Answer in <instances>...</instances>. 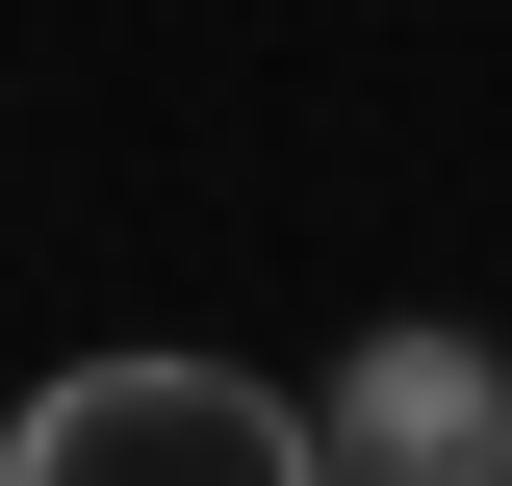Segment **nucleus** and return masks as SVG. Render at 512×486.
<instances>
[{"label": "nucleus", "instance_id": "obj_2", "mask_svg": "<svg viewBox=\"0 0 512 486\" xmlns=\"http://www.w3.org/2000/svg\"><path fill=\"white\" fill-rule=\"evenodd\" d=\"M333 486H512V359L487 333H359V359L308 384Z\"/></svg>", "mask_w": 512, "mask_h": 486}, {"label": "nucleus", "instance_id": "obj_1", "mask_svg": "<svg viewBox=\"0 0 512 486\" xmlns=\"http://www.w3.org/2000/svg\"><path fill=\"white\" fill-rule=\"evenodd\" d=\"M0 486H333V435H308V384L128 333V359H52L0 410Z\"/></svg>", "mask_w": 512, "mask_h": 486}]
</instances>
